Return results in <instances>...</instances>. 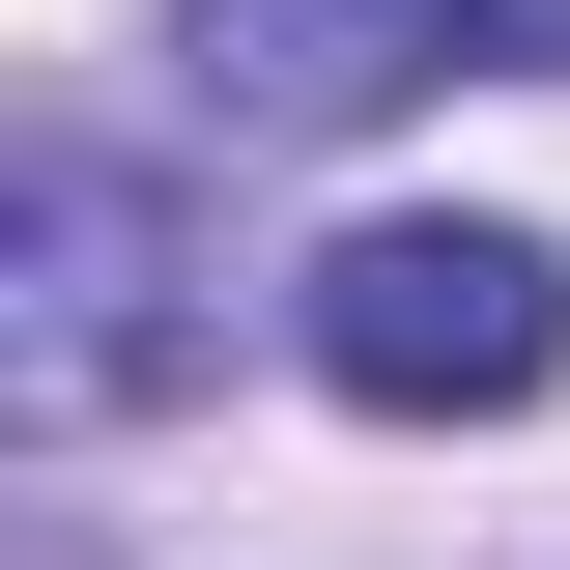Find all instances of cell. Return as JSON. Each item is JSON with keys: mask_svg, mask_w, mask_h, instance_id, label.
Returning <instances> with one entry per match:
<instances>
[{"mask_svg": "<svg viewBox=\"0 0 570 570\" xmlns=\"http://www.w3.org/2000/svg\"><path fill=\"white\" fill-rule=\"evenodd\" d=\"M200 228H171V171H115V142H29L0 171V428H142L171 371H200Z\"/></svg>", "mask_w": 570, "mask_h": 570, "instance_id": "cell-1", "label": "cell"}, {"mask_svg": "<svg viewBox=\"0 0 570 570\" xmlns=\"http://www.w3.org/2000/svg\"><path fill=\"white\" fill-rule=\"evenodd\" d=\"M314 371H343L371 428H513L570 371V257L542 228H343V257H314Z\"/></svg>", "mask_w": 570, "mask_h": 570, "instance_id": "cell-2", "label": "cell"}, {"mask_svg": "<svg viewBox=\"0 0 570 570\" xmlns=\"http://www.w3.org/2000/svg\"><path fill=\"white\" fill-rule=\"evenodd\" d=\"M456 58H542V0H171V86L228 142H371Z\"/></svg>", "mask_w": 570, "mask_h": 570, "instance_id": "cell-3", "label": "cell"}]
</instances>
